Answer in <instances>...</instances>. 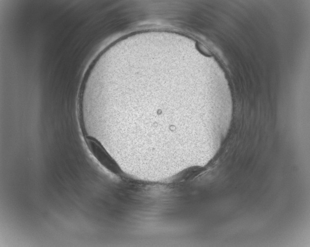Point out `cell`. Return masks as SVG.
Segmentation results:
<instances>
[{"mask_svg": "<svg viewBox=\"0 0 310 247\" xmlns=\"http://www.w3.org/2000/svg\"><path fill=\"white\" fill-rule=\"evenodd\" d=\"M85 141L90 152L102 166L115 175L121 174V170L118 164L97 139L87 136Z\"/></svg>", "mask_w": 310, "mask_h": 247, "instance_id": "6da1fadb", "label": "cell"}]
</instances>
